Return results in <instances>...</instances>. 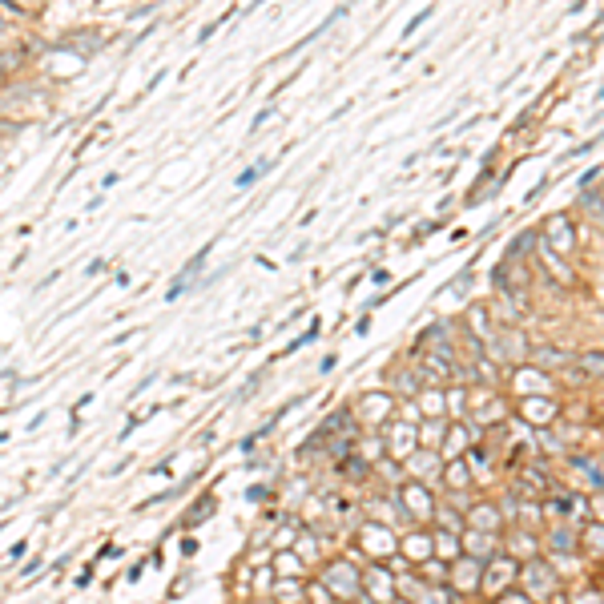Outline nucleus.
Masks as SVG:
<instances>
[{
	"instance_id": "obj_1",
	"label": "nucleus",
	"mask_w": 604,
	"mask_h": 604,
	"mask_svg": "<svg viewBox=\"0 0 604 604\" xmlns=\"http://www.w3.org/2000/svg\"><path fill=\"white\" fill-rule=\"evenodd\" d=\"M206 258H210V246H202V254H193V262H190V266H186V270H181L178 274V283H173V286H169V302H173V298H181V295H186V286H190V278H193V274H198V270H202V266H206Z\"/></svg>"
},
{
	"instance_id": "obj_2",
	"label": "nucleus",
	"mask_w": 604,
	"mask_h": 604,
	"mask_svg": "<svg viewBox=\"0 0 604 604\" xmlns=\"http://www.w3.org/2000/svg\"><path fill=\"white\" fill-rule=\"evenodd\" d=\"M266 169H270V161H258L254 169H246V173H238V186H242V190H246V186H250V181H254V178H262Z\"/></svg>"
}]
</instances>
